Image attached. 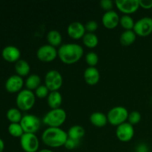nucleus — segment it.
<instances>
[{"label":"nucleus","mask_w":152,"mask_h":152,"mask_svg":"<svg viewBox=\"0 0 152 152\" xmlns=\"http://www.w3.org/2000/svg\"><path fill=\"white\" fill-rule=\"evenodd\" d=\"M84 50L80 45L77 43H66L58 49V56L63 63L67 65L74 64L83 57Z\"/></svg>","instance_id":"nucleus-1"},{"label":"nucleus","mask_w":152,"mask_h":152,"mask_svg":"<svg viewBox=\"0 0 152 152\" xmlns=\"http://www.w3.org/2000/svg\"><path fill=\"white\" fill-rule=\"evenodd\" d=\"M68 138V134L60 128L48 127L42 134V142L50 148L64 146Z\"/></svg>","instance_id":"nucleus-2"},{"label":"nucleus","mask_w":152,"mask_h":152,"mask_svg":"<svg viewBox=\"0 0 152 152\" xmlns=\"http://www.w3.org/2000/svg\"><path fill=\"white\" fill-rule=\"evenodd\" d=\"M67 118L66 112L64 109L59 108L51 109L43 117L42 122L51 128H60Z\"/></svg>","instance_id":"nucleus-3"},{"label":"nucleus","mask_w":152,"mask_h":152,"mask_svg":"<svg viewBox=\"0 0 152 152\" xmlns=\"http://www.w3.org/2000/svg\"><path fill=\"white\" fill-rule=\"evenodd\" d=\"M36 102V95L32 91L22 89L19 92L16 98V103L18 108L22 111H27L34 106Z\"/></svg>","instance_id":"nucleus-4"},{"label":"nucleus","mask_w":152,"mask_h":152,"mask_svg":"<svg viewBox=\"0 0 152 152\" xmlns=\"http://www.w3.org/2000/svg\"><path fill=\"white\" fill-rule=\"evenodd\" d=\"M129 111L123 106H115L111 108L107 114L108 122L112 126H118L126 123L129 117Z\"/></svg>","instance_id":"nucleus-5"},{"label":"nucleus","mask_w":152,"mask_h":152,"mask_svg":"<svg viewBox=\"0 0 152 152\" xmlns=\"http://www.w3.org/2000/svg\"><path fill=\"white\" fill-rule=\"evenodd\" d=\"M63 79L60 73L56 70H50L45 77V86L51 91H56L62 87Z\"/></svg>","instance_id":"nucleus-6"},{"label":"nucleus","mask_w":152,"mask_h":152,"mask_svg":"<svg viewBox=\"0 0 152 152\" xmlns=\"http://www.w3.org/2000/svg\"><path fill=\"white\" fill-rule=\"evenodd\" d=\"M20 125L25 133L35 134L41 126V121L38 117L33 114H26L23 116Z\"/></svg>","instance_id":"nucleus-7"},{"label":"nucleus","mask_w":152,"mask_h":152,"mask_svg":"<svg viewBox=\"0 0 152 152\" xmlns=\"http://www.w3.org/2000/svg\"><path fill=\"white\" fill-rule=\"evenodd\" d=\"M20 145L25 152H38L39 141L35 134L24 133L20 137Z\"/></svg>","instance_id":"nucleus-8"},{"label":"nucleus","mask_w":152,"mask_h":152,"mask_svg":"<svg viewBox=\"0 0 152 152\" xmlns=\"http://www.w3.org/2000/svg\"><path fill=\"white\" fill-rule=\"evenodd\" d=\"M133 31L137 36L148 37L152 33V19L147 16L140 19L135 22Z\"/></svg>","instance_id":"nucleus-9"},{"label":"nucleus","mask_w":152,"mask_h":152,"mask_svg":"<svg viewBox=\"0 0 152 152\" xmlns=\"http://www.w3.org/2000/svg\"><path fill=\"white\" fill-rule=\"evenodd\" d=\"M58 56V50L50 45H44L38 48L37 56L39 60L43 62H50Z\"/></svg>","instance_id":"nucleus-10"},{"label":"nucleus","mask_w":152,"mask_h":152,"mask_svg":"<svg viewBox=\"0 0 152 152\" xmlns=\"http://www.w3.org/2000/svg\"><path fill=\"white\" fill-rule=\"evenodd\" d=\"M134 135V129L129 123H124L120 125L116 129V136L121 142H129L132 140Z\"/></svg>","instance_id":"nucleus-11"},{"label":"nucleus","mask_w":152,"mask_h":152,"mask_svg":"<svg viewBox=\"0 0 152 152\" xmlns=\"http://www.w3.org/2000/svg\"><path fill=\"white\" fill-rule=\"evenodd\" d=\"M117 9L125 15L135 13L140 7L139 0H116Z\"/></svg>","instance_id":"nucleus-12"},{"label":"nucleus","mask_w":152,"mask_h":152,"mask_svg":"<svg viewBox=\"0 0 152 152\" xmlns=\"http://www.w3.org/2000/svg\"><path fill=\"white\" fill-rule=\"evenodd\" d=\"M24 86V80L19 75H12L5 82V89L10 93L20 92Z\"/></svg>","instance_id":"nucleus-13"},{"label":"nucleus","mask_w":152,"mask_h":152,"mask_svg":"<svg viewBox=\"0 0 152 152\" xmlns=\"http://www.w3.org/2000/svg\"><path fill=\"white\" fill-rule=\"evenodd\" d=\"M120 16L114 10L105 12L102 17V23L107 29H114L120 24Z\"/></svg>","instance_id":"nucleus-14"},{"label":"nucleus","mask_w":152,"mask_h":152,"mask_svg":"<svg viewBox=\"0 0 152 152\" xmlns=\"http://www.w3.org/2000/svg\"><path fill=\"white\" fill-rule=\"evenodd\" d=\"M68 35L73 39H80L86 34L85 25L80 22H73L67 28Z\"/></svg>","instance_id":"nucleus-15"},{"label":"nucleus","mask_w":152,"mask_h":152,"mask_svg":"<svg viewBox=\"0 0 152 152\" xmlns=\"http://www.w3.org/2000/svg\"><path fill=\"white\" fill-rule=\"evenodd\" d=\"M3 59L9 62H16L20 59L21 52L17 47L13 45H7L3 48L1 51Z\"/></svg>","instance_id":"nucleus-16"},{"label":"nucleus","mask_w":152,"mask_h":152,"mask_svg":"<svg viewBox=\"0 0 152 152\" xmlns=\"http://www.w3.org/2000/svg\"><path fill=\"white\" fill-rule=\"evenodd\" d=\"M83 76L86 83L89 86H95L100 80V74L96 67H88Z\"/></svg>","instance_id":"nucleus-17"},{"label":"nucleus","mask_w":152,"mask_h":152,"mask_svg":"<svg viewBox=\"0 0 152 152\" xmlns=\"http://www.w3.org/2000/svg\"><path fill=\"white\" fill-rule=\"evenodd\" d=\"M47 102L48 106L51 109L60 108L62 102V96L59 91H51L49 93L47 97Z\"/></svg>","instance_id":"nucleus-18"},{"label":"nucleus","mask_w":152,"mask_h":152,"mask_svg":"<svg viewBox=\"0 0 152 152\" xmlns=\"http://www.w3.org/2000/svg\"><path fill=\"white\" fill-rule=\"evenodd\" d=\"M90 122L93 126L98 128H102L106 126L108 123V118L104 113L96 111L91 114Z\"/></svg>","instance_id":"nucleus-19"},{"label":"nucleus","mask_w":152,"mask_h":152,"mask_svg":"<svg viewBox=\"0 0 152 152\" xmlns=\"http://www.w3.org/2000/svg\"><path fill=\"white\" fill-rule=\"evenodd\" d=\"M15 71L19 77H26L31 71L29 63L25 59H19L15 63Z\"/></svg>","instance_id":"nucleus-20"},{"label":"nucleus","mask_w":152,"mask_h":152,"mask_svg":"<svg viewBox=\"0 0 152 152\" xmlns=\"http://www.w3.org/2000/svg\"><path fill=\"white\" fill-rule=\"evenodd\" d=\"M67 134H68V138L76 140H80L85 136L86 131L83 126L80 125H74L68 129Z\"/></svg>","instance_id":"nucleus-21"},{"label":"nucleus","mask_w":152,"mask_h":152,"mask_svg":"<svg viewBox=\"0 0 152 152\" xmlns=\"http://www.w3.org/2000/svg\"><path fill=\"white\" fill-rule=\"evenodd\" d=\"M47 41L48 45L53 47H60V45L62 42V37L60 33L56 30H50L47 34Z\"/></svg>","instance_id":"nucleus-22"},{"label":"nucleus","mask_w":152,"mask_h":152,"mask_svg":"<svg viewBox=\"0 0 152 152\" xmlns=\"http://www.w3.org/2000/svg\"><path fill=\"white\" fill-rule=\"evenodd\" d=\"M137 38V35L133 30L125 31L121 34L120 37V42L123 45L129 46L133 44Z\"/></svg>","instance_id":"nucleus-23"},{"label":"nucleus","mask_w":152,"mask_h":152,"mask_svg":"<svg viewBox=\"0 0 152 152\" xmlns=\"http://www.w3.org/2000/svg\"><path fill=\"white\" fill-rule=\"evenodd\" d=\"M83 42L89 48H94L99 43V39L94 33H86L83 37Z\"/></svg>","instance_id":"nucleus-24"},{"label":"nucleus","mask_w":152,"mask_h":152,"mask_svg":"<svg viewBox=\"0 0 152 152\" xmlns=\"http://www.w3.org/2000/svg\"><path fill=\"white\" fill-rule=\"evenodd\" d=\"M40 86H41V78L38 74H31L26 79L25 86L28 90H36Z\"/></svg>","instance_id":"nucleus-25"},{"label":"nucleus","mask_w":152,"mask_h":152,"mask_svg":"<svg viewBox=\"0 0 152 152\" xmlns=\"http://www.w3.org/2000/svg\"><path fill=\"white\" fill-rule=\"evenodd\" d=\"M7 120L10 122V123H20L22 120V115L19 108H11L7 111L6 114Z\"/></svg>","instance_id":"nucleus-26"},{"label":"nucleus","mask_w":152,"mask_h":152,"mask_svg":"<svg viewBox=\"0 0 152 152\" xmlns=\"http://www.w3.org/2000/svg\"><path fill=\"white\" fill-rule=\"evenodd\" d=\"M7 129L9 134L14 137H21L25 133L20 123H10Z\"/></svg>","instance_id":"nucleus-27"},{"label":"nucleus","mask_w":152,"mask_h":152,"mask_svg":"<svg viewBox=\"0 0 152 152\" xmlns=\"http://www.w3.org/2000/svg\"><path fill=\"white\" fill-rule=\"evenodd\" d=\"M120 24L126 31L133 30L134 27V21L129 15H123L120 19Z\"/></svg>","instance_id":"nucleus-28"},{"label":"nucleus","mask_w":152,"mask_h":152,"mask_svg":"<svg viewBox=\"0 0 152 152\" xmlns=\"http://www.w3.org/2000/svg\"><path fill=\"white\" fill-rule=\"evenodd\" d=\"M86 62L89 67H95L99 62V56L95 52H89L86 55Z\"/></svg>","instance_id":"nucleus-29"},{"label":"nucleus","mask_w":152,"mask_h":152,"mask_svg":"<svg viewBox=\"0 0 152 152\" xmlns=\"http://www.w3.org/2000/svg\"><path fill=\"white\" fill-rule=\"evenodd\" d=\"M128 120H129V123H130V124H132V126L137 124V123H139L141 120L140 113L137 111H132V112L129 113Z\"/></svg>","instance_id":"nucleus-30"},{"label":"nucleus","mask_w":152,"mask_h":152,"mask_svg":"<svg viewBox=\"0 0 152 152\" xmlns=\"http://www.w3.org/2000/svg\"><path fill=\"white\" fill-rule=\"evenodd\" d=\"M49 94V90L45 85H41L35 90V95L38 98L43 99L48 97Z\"/></svg>","instance_id":"nucleus-31"},{"label":"nucleus","mask_w":152,"mask_h":152,"mask_svg":"<svg viewBox=\"0 0 152 152\" xmlns=\"http://www.w3.org/2000/svg\"><path fill=\"white\" fill-rule=\"evenodd\" d=\"M85 28L88 33H94L98 29V23L96 21L90 20L86 22L85 25Z\"/></svg>","instance_id":"nucleus-32"},{"label":"nucleus","mask_w":152,"mask_h":152,"mask_svg":"<svg viewBox=\"0 0 152 152\" xmlns=\"http://www.w3.org/2000/svg\"><path fill=\"white\" fill-rule=\"evenodd\" d=\"M80 140H76L71 139V138H68L65 143V148L68 150H73L78 147L79 144H80Z\"/></svg>","instance_id":"nucleus-33"},{"label":"nucleus","mask_w":152,"mask_h":152,"mask_svg":"<svg viewBox=\"0 0 152 152\" xmlns=\"http://www.w3.org/2000/svg\"><path fill=\"white\" fill-rule=\"evenodd\" d=\"M113 1L111 0H102L99 2V5L105 11H110L112 10L113 8Z\"/></svg>","instance_id":"nucleus-34"},{"label":"nucleus","mask_w":152,"mask_h":152,"mask_svg":"<svg viewBox=\"0 0 152 152\" xmlns=\"http://www.w3.org/2000/svg\"><path fill=\"white\" fill-rule=\"evenodd\" d=\"M140 7L144 9L152 8V0H139Z\"/></svg>","instance_id":"nucleus-35"},{"label":"nucleus","mask_w":152,"mask_h":152,"mask_svg":"<svg viewBox=\"0 0 152 152\" xmlns=\"http://www.w3.org/2000/svg\"><path fill=\"white\" fill-rule=\"evenodd\" d=\"M4 148V142L0 138V152H3Z\"/></svg>","instance_id":"nucleus-36"},{"label":"nucleus","mask_w":152,"mask_h":152,"mask_svg":"<svg viewBox=\"0 0 152 152\" xmlns=\"http://www.w3.org/2000/svg\"><path fill=\"white\" fill-rule=\"evenodd\" d=\"M38 152H53L51 150H49V149H42L40 151H39Z\"/></svg>","instance_id":"nucleus-37"},{"label":"nucleus","mask_w":152,"mask_h":152,"mask_svg":"<svg viewBox=\"0 0 152 152\" xmlns=\"http://www.w3.org/2000/svg\"><path fill=\"white\" fill-rule=\"evenodd\" d=\"M151 10H152V8H151Z\"/></svg>","instance_id":"nucleus-38"}]
</instances>
